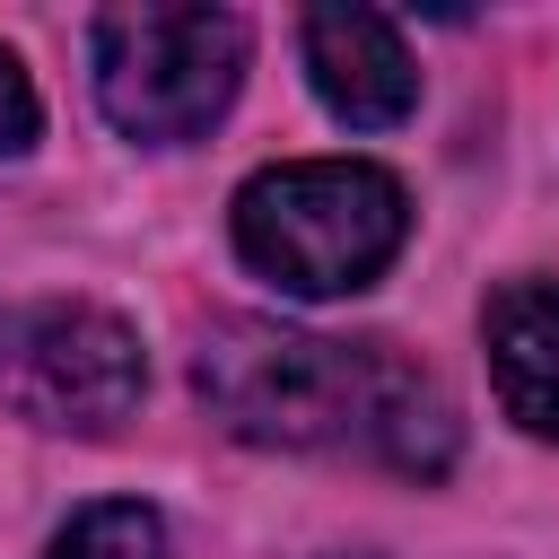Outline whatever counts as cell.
<instances>
[{"instance_id": "cell-3", "label": "cell", "mask_w": 559, "mask_h": 559, "mask_svg": "<svg viewBox=\"0 0 559 559\" xmlns=\"http://www.w3.org/2000/svg\"><path fill=\"white\" fill-rule=\"evenodd\" d=\"M245 52H253V26L236 9H148L140 0V9H105L87 26L96 105L140 148L201 140L236 105Z\"/></svg>"}, {"instance_id": "cell-8", "label": "cell", "mask_w": 559, "mask_h": 559, "mask_svg": "<svg viewBox=\"0 0 559 559\" xmlns=\"http://www.w3.org/2000/svg\"><path fill=\"white\" fill-rule=\"evenodd\" d=\"M44 131V105H35V79L17 70V52L0 44V157H26Z\"/></svg>"}, {"instance_id": "cell-2", "label": "cell", "mask_w": 559, "mask_h": 559, "mask_svg": "<svg viewBox=\"0 0 559 559\" xmlns=\"http://www.w3.org/2000/svg\"><path fill=\"white\" fill-rule=\"evenodd\" d=\"M227 227L280 297H358L411 245V192L376 157H288L245 175Z\"/></svg>"}, {"instance_id": "cell-1", "label": "cell", "mask_w": 559, "mask_h": 559, "mask_svg": "<svg viewBox=\"0 0 559 559\" xmlns=\"http://www.w3.org/2000/svg\"><path fill=\"white\" fill-rule=\"evenodd\" d=\"M192 384L245 445L280 454H358L402 480H437L463 445L454 393L393 341H332L236 314L201 332Z\"/></svg>"}, {"instance_id": "cell-5", "label": "cell", "mask_w": 559, "mask_h": 559, "mask_svg": "<svg viewBox=\"0 0 559 559\" xmlns=\"http://www.w3.org/2000/svg\"><path fill=\"white\" fill-rule=\"evenodd\" d=\"M297 44H306V79H314V96H323L332 122H349V131L411 122L419 61H411V44H402L393 17H376V9H314L297 26Z\"/></svg>"}, {"instance_id": "cell-9", "label": "cell", "mask_w": 559, "mask_h": 559, "mask_svg": "<svg viewBox=\"0 0 559 559\" xmlns=\"http://www.w3.org/2000/svg\"><path fill=\"white\" fill-rule=\"evenodd\" d=\"M9 349H17V306H0V393H9Z\"/></svg>"}, {"instance_id": "cell-4", "label": "cell", "mask_w": 559, "mask_h": 559, "mask_svg": "<svg viewBox=\"0 0 559 559\" xmlns=\"http://www.w3.org/2000/svg\"><path fill=\"white\" fill-rule=\"evenodd\" d=\"M148 367H140V332L87 297H44L17 306V349H9V411L35 428H70V437H105L131 419Z\"/></svg>"}, {"instance_id": "cell-6", "label": "cell", "mask_w": 559, "mask_h": 559, "mask_svg": "<svg viewBox=\"0 0 559 559\" xmlns=\"http://www.w3.org/2000/svg\"><path fill=\"white\" fill-rule=\"evenodd\" d=\"M480 341H489V384L507 419L559 445V280H507L480 306Z\"/></svg>"}, {"instance_id": "cell-7", "label": "cell", "mask_w": 559, "mask_h": 559, "mask_svg": "<svg viewBox=\"0 0 559 559\" xmlns=\"http://www.w3.org/2000/svg\"><path fill=\"white\" fill-rule=\"evenodd\" d=\"M52 559H175L166 550V515L140 498H96L52 533Z\"/></svg>"}]
</instances>
